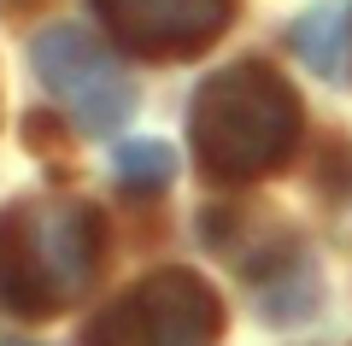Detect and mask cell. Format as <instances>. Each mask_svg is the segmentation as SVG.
<instances>
[{
  "instance_id": "6",
  "label": "cell",
  "mask_w": 352,
  "mask_h": 346,
  "mask_svg": "<svg viewBox=\"0 0 352 346\" xmlns=\"http://www.w3.org/2000/svg\"><path fill=\"white\" fill-rule=\"evenodd\" d=\"M294 47H300L311 76L340 83L352 71V6L346 0H317L311 12H300V24H294Z\"/></svg>"
},
{
  "instance_id": "7",
  "label": "cell",
  "mask_w": 352,
  "mask_h": 346,
  "mask_svg": "<svg viewBox=\"0 0 352 346\" xmlns=\"http://www.w3.org/2000/svg\"><path fill=\"white\" fill-rule=\"evenodd\" d=\"M112 176L124 188H159L176 176V153L164 141H124V147H112Z\"/></svg>"
},
{
  "instance_id": "3",
  "label": "cell",
  "mask_w": 352,
  "mask_h": 346,
  "mask_svg": "<svg viewBox=\"0 0 352 346\" xmlns=\"http://www.w3.org/2000/svg\"><path fill=\"white\" fill-rule=\"evenodd\" d=\"M30 71L76 111V124L94 136H112L135 111V83L106 53V41L82 24H47L30 36Z\"/></svg>"
},
{
  "instance_id": "5",
  "label": "cell",
  "mask_w": 352,
  "mask_h": 346,
  "mask_svg": "<svg viewBox=\"0 0 352 346\" xmlns=\"http://www.w3.org/2000/svg\"><path fill=\"white\" fill-rule=\"evenodd\" d=\"M112 41L147 59H188L229 24V0H94Z\"/></svg>"
},
{
  "instance_id": "2",
  "label": "cell",
  "mask_w": 352,
  "mask_h": 346,
  "mask_svg": "<svg viewBox=\"0 0 352 346\" xmlns=\"http://www.w3.org/2000/svg\"><path fill=\"white\" fill-rule=\"evenodd\" d=\"M100 270V211L82 199H24L0 217V299L30 317L71 305Z\"/></svg>"
},
{
  "instance_id": "4",
  "label": "cell",
  "mask_w": 352,
  "mask_h": 346,
  "mask_svg": "<svg viewBox=\"0 0 352 346\" xmlns=\"http://www.w3.org/2000/svg\"><path fill=\"white\" fill-rule=\"evenodd\" d=\"M217 329L223 305L212 288L188 270H159L94 317L88 346H212Z\"/></svg>"
},
{
  "instance_id": "1",
  "label": "cell",
  "mask_w": 352,
  "mask_h": 346,
  "mask_svg": "<svg viewBox=\"0 0 352 346\" xmlns=\"http://www.w3.org/2000/svg\"><path fill=\"white\" fill-rule=\"evenodd\" d=\"M194 147L217 182L282 171L300 147V100L288 76L264 59H241L206 76V88L194 94Z\"/></svg>"
}]
</instances>
